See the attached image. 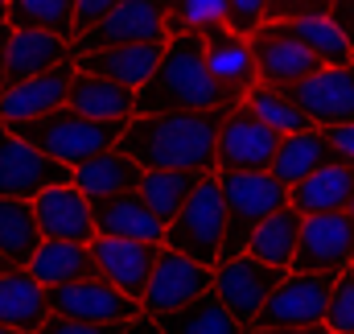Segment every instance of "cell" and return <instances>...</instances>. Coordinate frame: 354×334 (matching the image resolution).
I'll return each mask as SVG.
<instances>
[{
	"label": "cell",
	"instance_id": "cell-8",
	"mask_svg": "<svg viewBox=\"0 0 354 334\" xmlns=\"http://www.w3.org/2000/svg\"><path fill=\"white\" fill-rule=\"evenodd\" d=\"M354 260V215L351 211H322L305 215L301 223V244L292 256L288 272H322L338 276L346 272Z\"/></svg>",
	"mask_w": 354,
	"mask_h": 334
},
{
	"label": "cell",
	"instance_id": "cell-25",
	"mask_svg": "<svg viewBox=\"0 0 354 334\" xmlns=\"http://www.w3.org/2000/svg\"><path fill=\"white\" fill-rule=\"evenodd\" d=\"M334 161H342V157H338V149L330 145V137H326L322 128H309V132H288V137H280V149H276V157H272V173H276L284 186H297L301 177L317 173L322 166H334Z\"/></svg>",
	"mask_w": 354,
	"mask_h": 334
},
{
	"label": "cell",
	"instance_id": "cell-18",
	"mask_svg": "<svg viewBox=\"0 0 354 334\" xmlns=\"http://www.w3.org/2000/svg\"><path fill=\"white\" fill-rule=\"evenodd\" d=\"M33 211H37V223H41V236L46 240H71V244H91L99 231H95V211H91V198L75 186H50L33 198Z\"/></svg>",
	"mask_w": 354,
	"mask_h": 334
},
{
	"label": "cell",
	"instance_id": "cell-40",
	"mask_svg": "<svg viewBox=\"0 0 354 334\" xmlns=\"http://www.w3.org/2000/svg\"><path fill=\"white\" fill-rule=\"evenodd\" d=\"M124 0H75V37L79 33H87V29H95L111 8H120Z\"/></svg>",
	"mask_w": 354,
	"mask_h": 334
},
{
	"label": "cell",
	"instance_id": "cell-49",
	"mask_svg": "<svg viewBox=\"0 0 354 334\" xmlns=\"http://www.w3.org/2000/svg\"><path fill=\"white\" fill-rule=\"evenodd\" d=\"M4 21H8V17H4V12H0V25H4Z\"/></svg>",
	"mask_w": 354,
	"mask_h": 334
},
{
	"label": "cell",
	"instance_id": "cell-14",
	"mask_svg": "<svg viewBox=\"0 0 354 334\" xmlns=\"http://www.w3.org/2000/svg\"><path fill=\"white\" fill-rule=\"evenodd\" d=\"M210 289H214V268L210 264H198V260H189L174 248H161L140 306H145V314H169L177 306L210 293Z\"/></svg>",
	"mask_w": 354,
	"mask_h": 334
},
{
	"label": "cell",
	"instance_id": "cell-3",
	"mask_svg": "<svg viewBox=\"0 0 354 334\" xmlns=\"http://www.w3.org/2000/svg\"><path fill=\"white\" fill-rule=\"evenodd\" d=\"M12 128L17 137H25L29 145H37L46 157L62 161V166H83L95 153H107L120 145L128 120H91L83 112H75L71 103L46 112V116H33V120H21V124H4Z\"/></svg>",
	"mask_w": 354,
	"mask_h": 334
},
{
	"label": "cell",
	"instance_id": "cell-6",
	"mask_svg": "<svg viewBox=\"0 0 354 334\" xmlns=\"http://www.w3.org/2000/svg\"><path fill=\"white\" fill-rule=\"evenodd\" d=\"M334 276L322 272H284V281L272 289L264 310L256 314L252 326L264 331H305V326H326V306H330Z\"/></svg>",
	"mask_w": 354,
	"mask_h": 334
},
{
	"label": "cell",
	"instance_id": "cell-1",
	"mask_svg": "<svg viewBox=\"0 0 354 334\" xmlns=\"http://www.w3.org/2000/svg\"><path fill=\"white\" fill-rule=\"evenodd\" d=\"M223 112H145L132 116L120 149L145 169H194L218 173V128Z\"/></svg>",
	"mask_w": 354,
	"mask_h": 334
},
{
	"label": "cell",
	"instance_id": "cell-16",
	"mask_svg": "<svg viewBox=\"0 0 354 334\" xmlns=\"http://www.w3.org/2000/svg\"><path fill=\"white\" fill-rule=\"evenodd\" d=\"M165 244H145V240H115V236H95L91 256L99 264V276H107L120 293L145 297V285L153 276V264Z\"/></svg>",
	"mask_w": 354,
	"mask_h": 334
},
{
	"label": "cell",
	"instance_id": "cell-10",
	"mask_svg": "<svg viewBox=\"0 0 354 334\" xmlns=\"http://www.w3.org/2000/svg\"><path fill=\"white\" fill-rule=\"evenodd\" d=\"M75 169L46 157L37 145L0 124V198H37L50 186H66Z\"/></svg>",
	"mask_w": 354,
	"mask_h": 334
},
{
	"label": "cell",
	"instance_id": "cell-43",
	"mask_svg": "<svg viewBox=\"0 0 354 334\" xmlns=\"http://www.w3.org/2000/svg\"><path fill=\"white\" fill-rule=\"evenodd\" d=\"M124 334H165V326H161L157 314H140V318L124 322Z\"/></svg>",
	"mask_w": 354,
	"mask_h": 334
},
{
	"label": "cell",
	"instance_id": "cell-21",
	"mask_svg": "<svg viewBox=\"0 0 354 334\" xmlns=\"http://www.w3.org/2000/svg\"><path fill=\"white\" fill-rule=\"evenodd\" d=\"M202 46H206L210 75L223 87L248 95L252 87L260 83V71H256V54H252L248 33H235L231 25H214V29H202Z\"/></svg>",
	"mask_w": 354,
	"mask_h": 334
},
{
	"label": "cell",
	"instance_id": "cell-44",
	"mask_svg": "<svg viewBox=\"0 0 354 334\" xmlns=\"http://www.w3.org/2000/svg\"><path fill=\"white\" fill-rule=\"evenodd\" d=\"M248 334H334L326 326H305V331H264V326H248Z\"/></svg>",
	"mask_w": 354,
	"mask_h": 334
},
{
	"label": "cell",
	"instance_id": "cell-30",
	"mask_svg": "<svg viewBox=\"0 0 354 334\" xmlns=\"http://www.w3.org/2000/svg\"><path fill=\"white\" fill-rule=\"evenodd\" d=\"M301 223H305V215L297 206H280L276 215H268L264 223L252 231L248 252L256 260L276 264V268H292V256H297V244H301Z\"/></svg>",
	"mask_w": 354,
	"mask_h": 334
},
{
	"label": "cell",
	"instance_id": "cell-45",
	"mask_svg": "<svg viewBox=\"0 0 354 334\" xmlns=\"http://www.w3.org/2000/svg\"><path fill=\"white\" fill-rule=\"evenodd\" d=\"M8 33H12V25L4 21V25H0V75H4V46H8ZM0 95H4V83H0Z\"/></svg>",
	"mask_w": 354,
	"mask_h": 334
},
{
	"label": "cell",
	"instance_id": "cell-46",
	"mask_svg": "<svg viewBox=\"0 0 354 334\" xmlns=\"http://www.w3.org/2000/svg\"><path fill=\"white\" fill-rule=\"evenodd\" d=\"M0 334H29V331H17V326H0Z\"/></svg>",
	"mask_w": 354,
	"mask_h": 334
},
{
	"label": "cell",
	"instance_id": "cell-52",
	"mask_svg": "<svg viewBox=\"0 0 354 334\" xmlns=\"http://www.w3.org/2000/svg\"><path fill=\"white\" fill-rule=\"evenodd\" d=\"M165 4H169V0H165Z\"/></svg>",
	"mask_w": 354,
	"mask_h": 334
},
{
	"label": "cell",
	"instance_id": "cell-39",
	"mask_svg": "<svg viewBox=\"0 0 354 334\" xmlns=\"http://www.w3.org/2000/svg\"><path fill=\"white\" fill-rule=\"evenodd\" d=\"M330 8L334 0H268V21H297V17H317Z\"/></svg>",
	"mask_w": 354,
	"mask_h": 334
},
{
	"label": "cell",
	"instance_id": "cell-34",
	"mask_svg": "<svg viewBox=\"0 0 354 334\" xmlns=\"http://www.w3.org/2000/svg\"><path fill=\"white\" fill-rule=\"evenodd\" d=\"M243 103L264 120L268 128H276L280 137H288V132H309V128H317L280 87H268V83H256L248 95H243Z\"/></svg>",
	"mask_w": 354,
	"mask_h": 334
},
{
	"label": "cell",
	"instance_id": "cell-47",
	"mask_svg": "<svg viewBox=\"0 0 354 334\" xmlns=\"http://www.w3.org/2000/svg\"><path fill=\"white\" fill-rule=\"evenodd\" d=\"M4 268H12V264H8V260H4V256H0V272H4Z\"/></svg>",
	"mask_w": 354,
	"mask_h": 334
},
{
	"label": "cell",
	"instance_id": "cell-22",
	"mask_svg": "<svg viewBox=\"0 0 354 334\" xmlns=\"http://www.w3.org/2000/svg\"><path fill=\"white\" fill-rule=\"evenodd\" d=\"M161 54H165V42H136V46H107V50H91L79 54V71L87 75H103L111 83H124L132 91L153 79V71L161 67Z\"/></svg>",
	"mask_w": 354,
	"mask_h": 334
},
{
	"label": "cell",
	"instance_id": "cell-17",
	"mask_svg": "<svg viewBox=\"0 0 354 334\" xmlns=\"http://www.w3.org/2000/svg\"><path fill=\"white\" fill-rule=\"evenodd\" d=\"M71 58H75L71 37H58L50 29H12L8 46H4V75H0V83L8 91V87L25 83L33 75H46V71H54V67H62Z\"/></svg>",
	"mask_w": 354,
	"mask_h": 334
},
{
	"label": "cell",
	"instance_id": "cell-37",
	"mask_svg": "<svg viewBox=\"0 0 354 334\" xmlns=\"http://www.w3.org/2000/svg\"><path fill=\"white\" fill-rule=\"evenodd\" d=\"M231 12H227V25L235 33H256L268 21V0H227Z\"/></svg>",
	"mask_w": 354,
	"mask_h": 334
},
{
	"label": "cell",
	"instance_id": "cell-41",
	"mask_svg": "<svg viewBox=\"0 0 354 334\" xmlns=\"http://www.w3.org/2000/svg\"><path fill=\"white\" fill-rule=\"evenodd\" d=\"M322 132L330 137V145L338 149V157L354 166V124H330V128H322Z\"/></svg>",
	"mask_w": 354,
	"mask_h": 334
},
{
	"label": "cell",
	"instance_id": "cell-7",
	"mask_svg": "<svg viewBox=\"0 0 354 334\" xmlns=\"http://www.w3.org/2000/svg\"><path fill=\"white\" fill-rule=\"evenodd\" d=\"M136 42H169V4L165 0H124L95 29L79 33L71 46H75V58H79V54H91V50L136 46Z\"/></svg>",
	"mask_w": 354,
	"mask_h": 334
},
{
	"label": "cell",
	"instance_id": "cell-19",
	"mask_svg": "<svg viewBox=\"0 0 354 334\" xmlns=\"http://www.w3.org/2000/svg\"><path fill=\"white\" fill-rule=\"evenodd\" d=\"M91 211H95V231L99 236L165 244V219L140 198V190L111 194V198H91Z\"/></svg>",
	"mask_w": 354,
	"mask_h": 334
},
{
	"label": "cell",
	"instance_id": "cell-20",
	"mask_svg": "<svg viewBox=\"0 0 354 334\" xmlns=\"http://www.w3.org/2000/svg\"><path fill=\"white\" fill-rule=\"evenodd\" d=\"M75 75H79V62L71 58V62H62V67H54L46 75H33L25 83L8 87L0 95V124H21V120H33V116H46V112L62 107L66 95H71Z\"/></svg>",
	"mask_w": 354,
	"mask_h": 334
},
{
	"label": "cell",
	"instance_id": "cell-35",
	"mask_svg": "<svg viewBox=\"0 0 354 334\" xmlns=\"http://www.w3.org/2000/svg\"><path fill=\"white\" fill-rule=\"evenodd\" d=\"M227 0H169V37L185 29H214L227 25Z\"/></svg>",
	"mask_w": 354,
	"mask_h": 334
},
{
	"label": "cell",
	"instance_id": "cell-29",
	"mask_svg": "<svg viewBox=\"0 0 354 334\" xmlns=\"http://www.w3.org/2000/svg\"><path fill=\"white\" fill-rule=\"evenodd\" d=\"M165 334H248V326L223 306V297L210 289L185 306H177L169 314H157Z\"/></svg>",
	"mask_w": 354,
	"mask_h": 334
},
{
	"label": "cell",
	"instance_id": "cell-9",
	"mask_svg": "<svg viewBox=\"0 0 354 334\" xmlns=\"http://www.w3.org/2000/svg\"><path fill=\"white\" fill-rule=\"evenodd\" d=\"M284 272L288 268H276L268 260H256L252 252H239V256L214 264V293L243 326H252L256 314L264 310V301L272 297V289L284 281Z\"/></svg>",
	"mask_w": 354,
	"mask_h": 334
},
{
	"label": "cell",
	"instance_id": "cell-12",
	"mask_svg": "<svg viewBox=\"0 0 354 334\" xmlns=\"http://www.w3.org/2000/svg\"><path fill=\"white\" fill-rule=\"evenodd\" d=\"M317 128L354 124V62L346 67H317L301 83L280 87Z\"/></svg>",
	"mask_w": 354,
	"mask_h": 334
},
{
	"label": "cell",
	"instance_id": "cell-2",
	"mask_svg": "<svg viewBox=\"0 0 354 334\" xmlns=\"http://www.w3.org/2000/svg\"><path fill=\"white\" fill-rule=\"evenodd\" d=\"M243 103L239 91L223 87L206 67L202 29H185L165 42L161 67L136 91V116L145 112H218Z\"/></svg>",
	"mask_w": 354,
	"mask_h": 334
},
{
	"label": "cell",
	"instance_id": "cell-27",
	"mask_svg": "<svg viewBox=\"0 0 354 334\" xmlns=\"http://www.w3.org/2000/svg\"><path fill=\"white\" fill-rule=\"evenodd\" d=\"M46 289L83 281V276H99V264L91 256V244H71V240H41V248L33 252V260L25 264Z\"/></svg>",
	"mask_w": 354,
	"mask_h": 334
},
{
	"label": "cell",
	"instance_id": "cell-5",
	"mask_svg": "<svg viewBox=\"0 0 354 334\" xmlns=\"http://www.w3.org/2000/svg\"><path fill=\"white\" fill-rule=\"evenodd\" d=\"M223 240H227V198L218 173H206L202 186L189 194V202L177 211V219L165 227V248L214 268L223 256Z\"/></svg>",
	"mask_w": 354,
	"mask_h": 334
},
{
	"label": "cell",
	"instance_id": "cell-24",
	"mask_svg": "<svg viewBox=\"0 0 354 334\" xmlns=\"http://www.w3.org/2000/svg\"><path fill=\"white\" fill-rule=\"evenodd\" d=\"M140 177L145 166H136L120 145L107 149V153H95L83 166H75L71 182L87 194V198H111V194H128V190H140Z\"/></svg>",
	"mask_w": 354,
	"mask_h": 334
},
{
	"label": "cell",
	"instance_id": "cell-13",
	"mask_svg": "<svg viewBox=\"0 0 354 334\" xmlns=\"http://www.w3.org/2000/svg\"><path fill=\"white\" fill-rule=\"evenodd\" d=\"M50 310L62 318H79V322H132L145 314L140 297L120 293L107 276H83V281L50 289Z\"/></svg>",
	"mask_w": 354,
	"mask_h": 334
},
{
	"label": "cell",
	"instance_id": "cell-38",
	"mask_svg": "<svg viewBox=\"0 0 354 334\" xmlns=\"http://www.w3.org/2000/svg\"><path fill=\"white\" fill-rule=\"evenodd\" d=\"M37 334H124V322H79V318L50 314Z\"/></svg>",
	"mask_w": 354,
	"mask_h": 334
},
{
	"label": "cell",
	"instance_id": "cell-32",
	"mask_svg": "<svg viewBox=\"0 0 354 334\" xmlns=\"http://www.w3.org/2000/svg\"><path fill=\"white\" fill-rule=\"evenodd\" d=\"M292 29H297V37L309 46V54H313L322 67H346V62H354L351 37L342 33V25H338L330 12L297 17V21H292Z\"/></svg>",
	"mask_w": 354,
	"mask_h": 334
},
{
	"label": "cell",
	"instance_id": "cell-26",
	"mask_svg": "<svg viewBox=\"0 0 354 334\" xmlns=\"http://www.w3.org/2000/svg\"><path fill=\"white\" fill-rule=\"evenodd\" d=\"M66 103L91 120H132L136 116V91L132 87L111 83L103 75H87V71L75 75Z\"/></svg>",
	"mask_w": 354,
	"mask_h": 334
},
{
	"label": "cell",
	"instance_id": "cell-33",
	"mask_svg": "<svg viewBox=\"0 0 354 334\" xmlns=\"http://www.w3.org/2000/svg\"><path fill=\"white\" fill-rule=\"evenodd\" d=\"M12 29H50L75 42V0H8Z\"/></svg>",
	"mask_w": 354,
	"mask_h": 334
},
{
	"label": "cell",
	"instance_id": "cell-51",
	"mask_svg": "<svg viewBox=\"0 0 354 334\" xmlns=\"http://www.w3.org/2000/svg\"><path fill=\"white\" fill-rule=\"evenodd\" d=\"M351 272H354V260H351Z\"/></svg>",
	"mask_w": 354,
	"mask_h": 334
},
{
	"label": "cell",
	"instance_id": "cell-11",
	"mask_svg": "<svg viewBox=\"0 0 354 334\" xmlns=\"http://www.w3.org/2000/svg\"><path fill=\"white\" fill-rule=\"evenodd\" d=\"M248 42H252V54H256L260 83H268V87L301 83L305 75H313L322 67L309 54V46L297 37L292 21H264L256 33H248Z\"/></svg>",
	"mask_w": 354,
	"mask_h": 334
},
{
	"label": "cell",
	"instance_id": "cell-28",
	"mask_svg": "<svg viewBox=\"0 0 354 334\" xmlns=\"http://www.w3.org/2000/svg\"><path fill=\"white\" fill-rule=\"evenodd\" d=\"M41 223L33 211V198H0V256L12 268H25L33 252L41 248Z\"/></svg>",
	"mask_w": 354,
	"mask_h": 334
},
{
	"label": "cell",
	"instance_id": "cell-50",
	"mask_svg": "<svg viewBox=\"0 0 354 334\" xmlns=\"http://www.w3.org/2000/svg\"><path fill=\"white\" fill-rule=\"evenodd\" d=\"M346 211H351V215H354V202H351V206H346Z\"/></svg>",
	"mask_w": 354,
	"mask_h": 334
},
{
	"label": "cell",
	"instance_id": "cell-48",
	"mask_svg": "<svg viewBox=\"0 0 354 334\" xmlns=\"http://www.w3.org/2000/svg\"><path fill=\"white\" fill-rule=\"evenodd\" d=\"M0 12H8V0H0Z\"/></svg>",
	"mask_w": 354,
	"mask_h": 334
},
{
	"label": "cell",
	"instance_id": "cell-23",
	"mask_svg": "<svg viewBox=\"0 0 354 334\" xmlns=\"http://www.w3.org/2000/svg\"><path fill=\"white\" fill-rule=\"evenodd\" d=\"M50 289L29 268H4L0 272V326L37 334L50 318Z\"/></svg>",
	"mask_w": 354,
	"mask_h": 334
},
{
	"label": "cell",
	"instance_id": "cell-31",
	"mask_svg": "<svg viewBox=\"0 0 354 334\" xmlns=\"http://www.w3.org/2000/svg\"><path fill=\"white\" fill-rule=\"evenodd\" d=\"M206 173H194V169H145L140 177V198L165 219V227L177 219V211L189 202V194L202 186Z\"/></svg>",
	"mask_w": 354,
	"mask_h": 334
},
{
	"label": "cell",
	"instance_id": "cell-42",
	"mask_svg": "<svg viewBox=\"0 0 354 334\" xmlns=\"http://www.w3.org/2000/svg\"><path fill=\"white\" fill-rule=\"evenodd\" d=\"M330 17H334V21L342 25V33L351 37V50H354V0H334Z\"/></svg>",
	"mask_w": 354,
	"mask_h": 334
},
{
	"label": "cell",
	"instance_id": "cell-15",
	"mask_svg": "<svg viewBox=\"0 0 354 334\" xmlns=\"http://www.w3.org/2000/svg\"><path fill=\"white\" fill-rule=\"evenodd\" d=\"M276 149H280V132L268 128L248 103H235L223 112L218 169H272Z\"/></svg>",
	"mask_w": 354,
	"mask_h": 334
},
{
	"label": "cell",
	"instance_id": "cell-36",
	"mask_svg": "<svg viewBox=\"0 0 354 334\" xmlns=\"http://www.w3.org/2000/svg\"><path fill=\"white\" fill-rule=\"evenodd\" d=\"M326 331L354 334V272H351V268L334 276L330 306H326Z\"/></svg>",
	"mask_w": 354,
	"mask_h": 334
},
{
	"label": "cell",
	"instance_id": "cell-4",
	"mask_svg": "<svg viewBox=\"0 0 354 334\" xmlns=\"http://www.w3.org/2000/svg\"><path fill=\"white\" fill-rule=\"evenodd\" d=\"M218 182H223V198H227V240H223L218 260H231V256L248 252L252 231L268 215L288 206V186L272 169H218Z\"/></svg>",
	"mask_w": 354,
	"mask_h": 334
}]
</instances>
